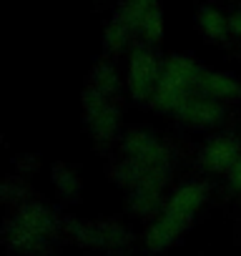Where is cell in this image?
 I'll use <instances>...</instances> for the list:
<instances>
[{"label": "cell", "instance_id": "cell-1", "mask_svg": "<svg viewBox=\"0 0 241 256\" xmlns=\"http://www.w3.org/2000/svg\"><path fill=\"white\" fill-rule=\"evenodd\" d=\"M198 68L191 58L186 56H174L166 60L158 86L154 90V103L156 108L164 110H178L184 106V100L188 98V90L198 83Z\"/></svg>", "mask_w": 241, "mask_h": 256}, {"label": "cell", "instance_id": "cell-2", "mask_svg": "<svg viewBox=\"0 0 241 256\" xmlns=\"http://www.w3.org/2000/svg\"><path fill=\"white\" fill-rule=\"evenodd\" d=\"M83 106H86V116H88V128L98 141H108L116 128H118V110L106 100V96L100 90H96L93 86L83 93Z\"/></svg>", "mask_w": 241, "mask_h": 256}, {"label": "cell", "instance_id": "cell-3", "mask_svg": "<svg viewBox=\"0 0 241 256\" xmlns=\"http://www.w3.org/2000/svg\"><path fill=\"white\" fill-rule=\"evenodd\" d=\"M158 78H161V68H158L156 56L144 50V48L134 50L131 63H128V86H131L134 98L146 100L148 96H154V90L158 86Z\"/></svg>", "mask_w": 241, "mask_h": 256}, {"label": "cell", "instance_id": "cell-4", "mask_svg": "<svg viewBox=\"0 0 241 256\" xmlns=\"http://www.w3.org/2000/svg\"><path fill=\"white\" fill-rule=\"evenodd\" d=\"M238 154H241V146L234 136H216L201 151V164L208 171H224L238 161Z\"/></svg>", "mask_w": 241, "mask_h": 256}, {"label": "cell", "instance_id": "cell-5", "mask_svg": "<svg viewBox=\"0 0 241 256\" xmlns=\"http://www.w3.org/2000/svg\"><path fill=\"white\" fill-rule=\"evenodd\" d=\"M184 120L188 123H196V126H214L224 118V108L216 98L206 96V98H186L184 106L176 110Z\"/></svg>", "mask_w": 241, "mask_h": 256}, {"label": "cell", "instance_id": "cell-6", "mask_svg": "<svg viewBox=\"0 0 241 256\" xmlns=\"http://www.w3.org/2000/svg\"><path fill=\"white\" fill-rule=\"evenodd\" d=\"M186 226H188V218H181V216L166 211V214L161 216V221H156V224L148 228V234H146V246H148L151 251H164L166 246L174 244V238H176Z\"/></svg>", "mask_w": 241, "mask_h": 256}, {"label": "cell", "instance_id": "cell-7", "mask_svg": "<svg viewBox=\"0 0 241 256\" xmlns=\"http://www.w3.org/2000/svg\"><path fill=\"white\" fill-rule=\"evenodd\" d=\"M206 96L216 98V100H228V98H241V86L234 76L228 73H216V70H206L198 76L196 83Z\"/></svg>", "mask_w": 241, "mask_h": 256}, {"label": "cell", "instance_id": "cell-8", "mask_svg": "<svg viewBox=\"0 0 241 256\" xmlns=\"http://www.w3.org/2000/svg\"><path fill=\"white\" fill-rule=\"evenodd\" d=\"M204 198H206V188H204L201 184H184V186L171 196V201H168L166 211L191 221L194 211L204 204Z\"/></svg>", "mask_w": 241, "mask_h": 256}, {"label": "cell", "instance_id": "cell-9", "mask_svg": "<svg viewBox=\"0 0 241 256\" xmlns=\"http://www.w3.org/2000/svg\"><path fill=\"white\" fill-rule=\"evenodd\" d=\"M18 224H20L23 228H28L30 234H36V236H43V234H48V231L53 228V218H50L48 208H43V206H38V204L26 206V208L18 214Z\"/></svg>", "mask_w": 241, "mask_h": 256}, {"label": "cell", "instance_id": "cell-10", "mask_svg": "<svg viewBox=\"0 0 241 256\" xmlns=\"http://www.w3.org/2000/svg\"><path fill=\"white\" fill-rule=\"evenodd\" d=\"M198 26H201V30H204L211 40L224 38L226 30H228V20H226L218 10H214V8H201V13H198Z\"/></svg>", "mask_w": 241, "mask_h": 256}, {"label": "cell", "instance_id": "cell-11", "mask_svg": "<svg viewBox=\"0 0 241 256\" xmlns=\"http://www.w3.org/2000/svg\"><path fill=\"white\" fill-rule=\"evenodd\" d=\"M128 33H131L128 20L118 13V16L108 23V28H106V36H103L106 48H108V50H120V48L128 43Z\"/></svg>", "mask_w": 241, "mask_h": 256}, {"label": "cell", "instance_id": "cell-12", "mask_svg": "<svg viewBox=\"0 0 241 256\" xmlns=\"http://www.w3.org/2000/svg\"><path fill=\"white\" fill-rule=\"evenodd\" d=\"M90 86H93L96 90H100L103 96L116 93V88H118V73H116V68L108 66V63L96 66V68H93V76H90Z\"/></svg>", "mask_w": 241, "mask_h": 256}, {"label": "cell", "instance_id": "cell-13", "mask_svg": "<svg viewBox=\"0 0 241 256\" xmlns=\"http://www.w3.org/2000/svg\"><path fill=\"white\" fill-rule=\"evenodd\" d=\"M154 8H156V0H128L126 8L120 10V16L128 20L131 28H141L144 18H146Z\"/></svg>", "mask_w": 241, "mask_h": 256}, {"label": "cell", "instance_id": "cell-14", "mask_svg": "<svg viewBox=\"0 0 241 256\" xmlns=\"http://www.w3.org/2000/svg\"><path fill=\"white\" fill-rule=\"evenodd\" d=\"M138 30H141V33L146 36V40H151V43L161 40V36H164V13H161L158 8H154V10L144 18V23H141Z\"/></svg>", "mask_w": 241, "mask_h": 256}, {"label": "cell", "instance_id": "cell-15", "mask_svg": "<svg viewBox=\"0 0 241 256\" xmlns=\"http://www.w3.org/2000/svg\"><path fill=\"white\" fill-rule=\"evenodd\" d=\"M53 181H56V186H58L60 194H66V196H70V198L78 194V178L70 174V168H66V166H53Z\"/></svg>", "mask_w": 241, "mask_h": 256}, {"label": "cell", "instance_id": "cell-16", "mask_svg": "<svg viewBox=\"0 0 241 256\" xmlns=\"http://www.w3.org/2000/svg\"><path fill=\"white\" fill-rule=\"evenodd\" d=\"M158 194H161V191L136 186V194H134V208L141 211V214H151V211H156V208H158Z\"/></svg>", "mask_w": 241, "mask_h": 256}, {"label": "cell", "instance_id": "cell-17", "mask_svg": "<svg viewBox=\"0 0 241 256\" xmlns=\"http://www.w3.org/2000/svg\"><path fill=\"white\" fill-rule=\"evenodd\" d=\"M231 184H234L236 188H241V158L231 166Z\"/></svg>", "mask_w": 241, "mask_h": 256}, {"label": "cell", "instance_id": "cell-18", "mask_svg": "<svg viewBox=\"0 0 241 256\" xmlns=\"http://www.w3.org/2000/svg\"><path fill=\"white\" fill-rule=\"evenodd\" d=\"M228 28H231V30H234L238 38H241V13H236V16L228 20Z\"/></svg>", "mask_w": 241, "mask_h": 256}]
</instances>
